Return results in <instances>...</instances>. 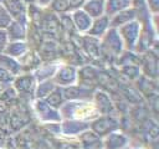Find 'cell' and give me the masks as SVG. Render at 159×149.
<instances>
[{
  "mask_svg": "<svg viewBox=\"0 0 159 149\" xmlns=\"http://www.w3.org/2000/svg\"><path fill=\"white\" fill-rule=\"evenodd\" d=\"M62 119H77L91 122L98 114L96 107L89 101H68L60 109Z\"/></svg>",
  "mask_w": 159,
  "mask_h": 149,
  "instance_id": "cell-1",
  "label": "cell"
},
{
  "mask_svg": "<svg viewBox=\"0 0 159 149\" xmlns=\"http://www.w3.org/2000/svg\"><path fill=\"white\" fill-rule=\"evenodd\" d=\"M119 32V36L123 41L124 50L127 51H133L137 48L140 41V35H142V24L139 20L130 21L119 29H117Z\"/></svg>",
  "mask_w": 159,
  "mask_h": 149,
  "instance_id": "cell-2",
  "label": "cell"
},
{
  "mask_svg": "<svg viewBox=\"0 0 159 149\" xmlns=\"http://www.w3.org/2000/svg\"><path fill=\"white\" fill-rule=\"evenodd\" d=\"M89 130L103 139L108 134L119 130V120L114 115L99 114L89 122Z\"/></svg>",
  "mask_w": 159,
  "mask_h": 149,
  "instance_id": "cell-3",
  "label": "cell"
},
{
  "mask_svg": "<svg viewBox=\"0 0 159 149\" xmlns=\"http://www.w3.org/2000/svg\"><path fill=\"white\" fill-rule=\"evenodd\" d=\"M99 45L102 50L107 51L112 56H120L124 52V45L119 36V32L113 27H111L103 35V37L99 40Z\"/></svg>",
  "mask_w": 159,
  "mask_h": 149,
  "instance_id": "cell-4",
  "label": "cell"
},
{
  "mask_svg": "<svg viewBox=\"0 0 159 149\" xmlns=\"http://www.w3.org/2000/svg\"><path fill=\"white\" fill-rule=\"evenodd\" d=\"M56 87H68L78 82V70L71 65H60L55 76L52 77Z\"/></svg>",
  "mask_w": 159,
  "mask_h": 149,
  "instance_id": "cell-5",
  "label": "cell"
},
{
  "mask_svg": "<svg viewBox=\"0 0 159 149\" xmlns=\"http://www.w3.org/2000/svg\"><path fill=\"white\" fill-rule=\"evenodd\" d=\"M34 111L37 118L43 123H60L62 120L60 111L51 107L45 102V99H35L34 102Z\"/></svg>",
  "mask_w": 159,
  "mask_h": 149,
  "instance_id": "cell-6",
  "label": "cell"
},
{
  "mask_svg": "<svg viewBox=\"0 0 159 149\" xmlns=\"http://www.w3.org/2000/svg\"><path fill=\"white\" fill-rule=\"evenodd\" d=\"M37 82L32 73H21L16 76L11 83V87L17 96H32Z\"/></svg>",
  "mask_w": 159,
  "mask_h": 149,
  "instance_id": "cell-7",
  "label": "cell"
},
{
  "mask_svg": "<svg viewBox=\"0 0 159 149\" xmlns=\"http://www.w3.org/2000/svg\"><path fill=\"white\" fill-rule=\"evenodd\" d=\"M93 92L94 91L91 87L83 86V84H77V83L62 88V93H63L66 102H68V101H89V99H92Z\"/></svg>",
  "mask_w": 159,
  "mask_h": 149,
  "instance_id": "cell-8",
  "label": "cell"
},
{
  "mask_svg": "<svg viewBox=\"0 0 159 149\" xmlns=\"http://www.w3.org/2000/svg\"><path fill=\"white\" fill-rule=\"evenodd\" d=\"M92 103L96 107L98 114H109L113 115L114 113V104L111 99L109 94L104 91H94L92 96Z\"/></svg>",
  "mask_w": 159,
  "mask_h": 149,
  "instance_id": "cell-9",
  "label": "cell"
},
{
  "mask_svg": "<svg viewBox=\"0 0 159 149\" xmlns=\"http://www.w3.org/2000/svg\"><path fill=\"white\" fill-rule=\"evenodd\" d=\"M87 129H89V122L77 119H62L60 122V133L67 137H78Z\"/></svg>",
  "mask_w": 159,
  "mask_h": 149,
  "instance_id": "cell-10",
  "label": "cell"
},
{
  "mask_svg": "<svg viewBox=\"0 0 159 149\" xmlns=\"http://www.w3.org/2000/svg\"><path fill=\"white\" fill-rule=\"evenodd\" d=\"M9 41H26L27 37V19L12 20L5 29Z\"/></svg>",
  "mask_w": 159,
  "mask_h": 149,
  "instance_id": "cell-11",
  "label": "cell"
},
{
  "mask_svg": "<svg viewBox=\"0 0 159 149\" xmlns=\"http://www.w3.org/2000/svg\"><path fill=\"white\" fill-rule=\"evenodd\" d=\"M2 5L12 17V20L27 19V1L26 0H4Z\"/></svg>",
  "mask_w": 159,
  "mask_h": 149,
  "instance_id": "cell-12",
  "label": "cell"
},
{
  "mask_svg": "<svg viewBox=\"0 0 159 149\" xmlns=\"http://www.w3.org/2000/svg\"><path fill=\"white\" fill-rule=\"evenodd\" d=\"M111 29V24H109V17L106 15H102L97 19L92 20V24L88 29V31L86 32L87 36L101 40L103 37V35Z\"/></svg>",
  "mask_w": 159,
  "mask_h": 149,
  "instance_id": "cell-13",
  "label": "cell"
},
{
  "mask_svg": "<svg viewBox=\"0 0 159 149\" xmlns=\"http://www.w3.org/2000/svg\"><path fill=\"white\" fill-rule=\"evenodd\" d=\"M134 20H138V11L132 6L125 10H122V11L117 12L116 15H113L112 17H109V24H111V27L119 29L120 26H123L130 21H134Z\"/></svg>",
  "mask_w": 159,
  "mask_h": 149,
  "instance_id": "cell-14",
  "label": "cell"
},
{
  "mask_svg": "<svg viewBox=\"0 0 159 149\" xmlns=\"http://www.w3.org/2000/svg\"><path fill=\"white\" fill-rule=\"evenodd\" d=\"M70 16H71V20H72V24H73L75 29L80 34H86L88 31L91 24H92V20H93L82 9H77V10L71 11Z\"/></svg>",
  "mask_w": 159,
  "mask_h": 149,
  "instance_id": "cell-15",
  "label": "cell"
},
{
  "mask_svg": "<svg viewBox=\"0 0 159 149\" xmlns=\"http://www.w3.org/2000/svg\"><path fill=\"white\" fill-rule=\"evenodd\" d=\"M127 145H129V138L119 130L103 138V149H123Z\"/></svg>",
  "mask_w": 159,
  "mask_h": 149,
  "instance_id": "cell-16",
  "label": "cell"
},
{
  "mask_svg": "<svg viewBox=\"0 0 159 149\" xmlns=\"http://www.w3.org/2000/svg\"><path fill=\"white\" fill-rule=\"evenodd\" d=\"M81 149H103V139L97 137L89 129L78 135Z\"/></svg>",
  "mask_w": 159,
  "mask_h": 149,
  "instance_id": "cell-17",
  "label": "cell"
},
{
  "mask_svg": "<svg viewBox=\"0 0 159 149\" xmlns=\"http://www.w3.org/2000/svg\"><path fill=\"white\" fill-rule=\"evenodd\" d=\"M133 6V0H104V15L112 17L117 12Z\"/></svg>",
  "mask_w": 159,
  "mask_h": 149,
  "instance_id": "cell-18",
  "label": "cell"
},
{
  "mask_svg": "<svg viewBox=\"0 0 159 149\" xmlns=\"http://www.w3.org/2000/svg\"><path fill=\"white\" fill-rule=\"evenodd\" d=\"M27 52H29L27 41H9L6 45V48L4 51L5 55L14 57L16 60H20Z\"/></svg>",
  "mask_w": 159,
  "mask_h": 149,
  "instance_id": "cell-19",
  "label": "cell"
},
{
  "mask_svg": "<svg viewBox=\"0 0 159 149\" xmlns=\"http://www.w3.org/2000/svg\"><path fill=\"white\" fill-rule=\"evenodd\" d=\"M58 66L60 65H57V63H42V65H40L32 73L36 82L39 83V82H42V81L52 79V77L55 76Z\"/></svg>",
  "mask_w": 159,
  "mask_h": 149,
  "instance_id": "cell-20",
  "label": "cell"
},
{
  "mask_svg": "<svg viewBox=\"0 0 159 149\" xmlns=\"http://www.w3.org/2000/svg\"><path fill=\"white\" fill-rule=\"evenodd\" d=\"M92 19L104 15V0H84L81 7Z\"/></svg>",
  "mask_w": 159,
  "mask_h": 149,
  "instance_id": "cell-21",
  "label": "cell"
},
{
  "mask_svg": "<svg viewBox=\"0 0 159 149\" xmlns=\"http://www.w3.org/2000/svg\"><path fill=\"white\" fill-rule=\"evenodd\" d=\"M0 67L6 70L7 72H10L15 77L22 73L21 63L19 62V60H16L14 57H10L5 53H0Z\"/></svg>",
  "mask_w": 159,
  "mask_h": 149,
  "instance_id": "cell-22",
  "label": "cell"
},
{
  "mask_svg": "<svg viewBox=\"0 0 159 149\" xmlns=\"http://www.w3.org/2000/svg\"><path fill=\"white\" fill-rule=\"evenodd\" d=\"M55 88H56V84H55V82L52 79L39 82L36 84V87H35L34 98L35 99H45Z\"/></svg>",
  "mask_w": 159,
  "mask_h": 149,
  "instance_id": "cell-23",
  "label": "cell"
},
{
  "mask_svg": "<svg viewBox=\"0 0 159 149\" xmlns=\"http://www.w3.org/2000/svg\"><path fill=\"white\" fill-rule=\"evenodd\" d=\"M45 102L47 104H50L51 107L56 108V109H60L65 103H66V99L63 97V93H62V88L61 87H56L46 98H45Z\"/></svg>",
  "mask_w": 159,
  "mask_h": 149,
  "instance_id": "cell-24",
  "label": "cell"
},
{
  "mask_svg": "<svg viewBox=\"0 0 159 149\" xmlns=\"http://www.w3.org/2000/svg\"><path fill=\"white\" fill-rule=\"evenodd\" d=\"M11 21H12V17L10 16V14L5 9V6L2 4H0V29L5 30L10 25Z\"/></svg>",
  "mask_w": 159,
  "mask_h": 149,
  "instance_id": "cell-25",
  "label": "cell"
},
{
  "mask_svg": "<svg viewBox=\"0 0 159 149\" xmlns=\"http://www.w3.org/2000/svg\"><path fill=\"white\" fill-rule=\"evenodd\" d=\"M15 76H12L10 72H7L6 70H4L2 67H0V84L6 87V86H11L12 81H14Z\"/></svg>",
  "mask_w": 159,
  "mask_h": 149,
  "instance_id": "cell-26",
  "label": "cell"
},
{
  "mask_svg": "<svg viewBox=\"0 0 159 149\" xmlns=\"http://www.w3.org/2000/svg\"><path fill=\"white\" fill-rule=\"evenodd\" d=\"M7 42H9V38H7L6 31L2 30V29H0V53H4Z\"/></svg>",
  "mask_w": 159,
  "mask_h": 149,
  "instance_id": "cell-27",
  "label": "cell"
},
{
  "mask_svg": "<svg viewBox=\"0 0 159 149\" xmlns=\"http://www.w3.org/2000/svg\"><path fill=\"white\" fill-rule=\"evenodd\" d=\"M147 2V6L149 9V11L152 14H158V10H159V0H145Z\"/></svg>",
  "mask_w": 159,
  "mask_h": 149,
  "instance_id": "cell-28",
  "label": "cell"
},
{
  "mask_svg": "<svg viewBox=\"0 0 159 149\" xmlns=\"http://www.w3.org/2000/svg\"><path fill=\"white\" fill-rule=\"evenodd\" d=\"M58 149H81L80 144H75L72 142H61L58 144Z\"/></svg>",
  "mask_w": 159,
  "mask_h": 149,
  "instance_id": "cell-29",
  "label": "cell"
},
{
  "mask_svg": "<svg viewBox=\"0 0 159 149\" xmlns=\"http://www.w3.org/2000/svg\"><path fill=\"white\" fill-rule=\"evenodd\" d=\"M32 1H35V2L37 4V6L46 7V6H50V5H51V2H52L53 0H32Z\"/></svg>",
  "mask_w": 159,
  "mask_h": 149,
  "instance_id": "cell-30",
  "label": "cell"
},
{
  "mask_svg": "<svg viewBox=\"0 0 159 149\" xmlns=\"http://www.w3.org/2000/svg\"><path fill=\"white\" fill-rule=\"evenodd\" d=\"M6 109H7V101H5L0 97V113H4Z\"/></svg>",
  "mask_w": 159,
  "mask_h": 149,
  "instance_id": "cell-31",
  "label": "cell"
},
{
  "mask_svg": "<svg viewBox=\"0 0 159 149\" xmlns=\"http://www.w3.org/2000/svg\"><path fill=\"white\" fill-rule=\"evenodd\" d=\"M123 149H140V148H133V147H129V145H127V147H124Z\"/></svg>",
  "mask_w": 159,
  "mask_h": 149,
  "instance_id": "cell-32",
  "label": "cell"
},
{
  "mask_svg": "<svg viewBox=\"0 0 159 149\" xmlns=\"http://www.w3.org/2000/svg\"><path fill=\"white\" fill-rule=\"evenodd\" d=\"M2 91H4V86H1V84H0V94L2 93Z\"/></svg>",
  "mask_w": 159,
  "mask_h": 149,
  "instance_id": "cell-33",
  "label": "cell"
},
{
  "mask_svg": "<svg viewBox=\"0 0 159 149\" xmlns=\"http://www.w3.org/2000/svg\"><path fill=\"white\" fill-rule=\"evenodd\" d=\"M2 1H4V0H0V4H2Z\"/></svg>",
  "mask_w": 159,
  "mask_h": 149,
  "instance_id": "cell-34",
  "label": "cell"
},
{
  "mask_svg": "<svg viewBox=\"0 0 159 149\" xmlns=\"http://www.w3.org/2000/svg\"><path fill=\"white\" fill-rule=\"evenodd\" d=\"M0 142H1V134H0Z\"/></svg>",
  "mask_w": 159,
  "mask_h": 149,
  "instance_id": "cell-35",
  "label": "cell"
},
{
  "mask_svg": "<svg viewBox=\"0 0 159 149\" xmlns=\"http://www.w3.org/2000/svg\"><path fill=\"white\" fill-rule=\"evenodd\" d=\"M26 1H27V0H26Z\"/></svg>",
  "mask_w": 159,
  "mask_h": 149,
  "instance_id": "cell-36",
  "label": "cell"
}]
</instances>
